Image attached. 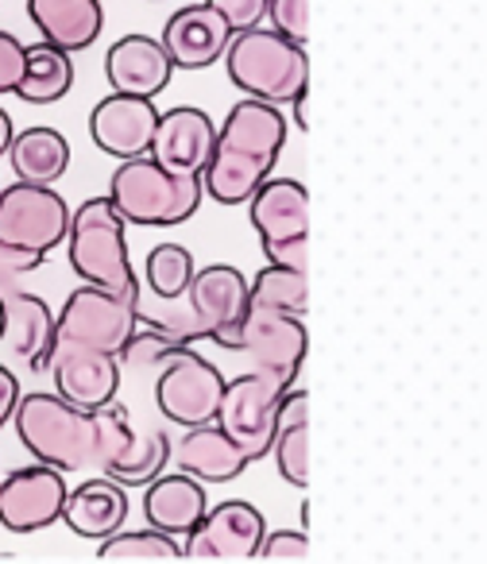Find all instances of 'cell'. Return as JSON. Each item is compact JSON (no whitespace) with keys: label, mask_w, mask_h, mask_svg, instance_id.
I'll list each match as a JSON object with an SVG mask.
<instances>
[{"label":"cell","mask_w":487,"mask_h":564,"mask_svg":"<svg viewBox=\"0 0 487 564\" xmlns=\"http://www.w3.org/2000/svg\"><path fill=\"white\" fill-rule=\"evenodd\" d=\"M286 143V117L279 105L244 97L217 128L213 155L202 171L205 197L220 205H248V197L271 178Z\"/></svg>","instance_id":"1"},{"label":"cell","mask_w":487,"mask_h":564,"mask_svg":"<svg viewBox=\"0 0 487 564\" xmlns=\"http://www.w3.org/2000/svg\"><path fill=\"white\" fill-rule=\"evenodd\" d=\"M248 310V279L240 274V267L228 263H209L197 267L190 286L178 299L148 302L140 291L136 299V322L151 333H163L182 345L194 340H213V345L228 348L240 329V317Z\"/></svg>","instance_id":"2"},{"label":"cell","mask_w":487,"mask_h":564,"mask_svg":"<svg viewBox=\"0 0 487 564\" xmlns=\"http://www.w3.org/2000/svg\"><path fill=\"white\" fill-rule=\"evenodd\" d=\"M120 364L132 368H159L155 376V406L166 422L194 430V425L217 422L220 394H225V376L194 352V345H182L163 333H136L128 348L120 352Z\"/></svg>","instance_id":"3"},{"label":"cell","mask_w":487,"mask_h":564,"mask_svg":"<svg viewBox=\"0 0 487 564\" xmlns=\"http://www.w3.org/2000/svg\"><path fill=\"white\" fill-rule=\"evenodd\" d=\"M112 209L125 217V225L140 228H174L190 220L205 202L202 174H174L159 166L151 155L125 159L112 171L109 194Z\"/></svg>","instance_id":"4"},{"label":"cell","mask_w":487,"mask_h":564,"mask_svg":"<svg viewBox=\"0 0 487 564\" xmlns=\"http://www.w3.org/2000/svg\"><path fill=\"white\" fill-rule=\"evenodd\" d=\"M66 256L82 282L101 286L120 299H140V279L128 259L125 240V217L112 209L109 197H86L78 209L71 213V228H66Z\"/></svg>","instance_id":"5"},{"label":"cell","mask_w":487,"mask_h":564,"mask_svg":"<svg viewBox=\"0 0 487 564\" xmlns=\"http://www.w3.org/2000/svg\"><path fill=\"white\" fill-rule=\"evenodd\" d=\"M71 205L51 186L17 182L0 186V267L28 274L47 263V256L66 240Z\"/></svg>","instance_id":"6"},{"label":"cell","mask_w":487,"mask_h":564,"mask_svg":"<svg viewBox=\"0 0 487 564\" xmlns=\"http://www.w3.org/2000/svg\"><path fill=\"white\" fill-rule=\"evenodd\" d=\"M17 437L35 464L66 471H94L97 460V410H78L58 394H24L17 402Z\"/></svg>","instance_id":"7"},{"label":"cell","mask_w":487,"mask_h":564,"mask_svg":"<svg viewBox=\"0 0 487 564\" xmlns=\"http://www.w3.org/2000/svg\"><path fill=\"white\" fill-rule=\"evenodd\" d=\"M228 82L240 94L268 105H291L310 89V58L302 43H291L286 35L271 28H248L236 32L225 47Z\"/></svg>","instance_id":"8"},{"label":"cell","mask_w":487,"mask_h":564,"mask_svg":"<svg viewBox=\"0 0 487 564\" xmlns=\"http://www.w3.org/2000/svg\"><path fill=\"white\" fill-rule=\"evenodd\" d=\"M248 217L260 232L268 263L306 271L310 259V194L299 178H268L248 197Z\"/></svg>","instance_id":"9"},{"label":"cell","mask_w":487,"mask_h":564,"mask_svg":"<svg viewBox=\"0 0 487 564\" xmlns=\"http://www.w3.org/2000/svg\"><path fill=\"white\" fill-rule=\"evenodd\" d=\"M136 299H120L101 286H78L63 302V314L55 317V345L94 348L120 360L128 340L136 337Z\"/></svg>","instance_id":"10"},{"label":"cell","mask_w":487,"mask_h":564,"mask_svg":"<svg viewBox=\"0 0 487 564\" xmlns=\"http://www.w3.org/2000/svg\"><path fill=\"white\" fill-rule=\"evenodd\" d=\"M286 391H291V383L271 376V371H244L232 383H225L217 425L244 448L248 460H263L271 453L279 402H283Z\"/></svg>","instance_id":"11"},{"label":"cell","mask_w":487,"mask_h":564,"mask_svg":"<svg viewBox=\"0 0 487 564\" xmlns=\"http://www.w3.org/2000/svg\"><path fill=\"white\" fill-rule=\"evenodd\" d=\"M306 325L302 317L279 314V310L248 306L240 317V329H236L228 352H240L244 360H252V371H271V376L294 383L299 368L306 360Z\"/></svg>","instance_id":"12"},{"label":"cell","mask_w":487,"mask_h":564,"mask_svg":"<svg viewBox=\"0 0 487 564\" xmlns=\"http://www.w3.org/2000/svg\"><path fill=\"white\" fill-rule=\"evenodd\" d=\"M268 538V518L248 499H225L205 510V518L186 533L182 556H217V561H252Z\"/></svg>","instance_id":"13"},{"label":"cell","mask_w":487,"mask_h":564,"mask_svg":"<svg viewBox=\"0 0 487 564\" xmlns=\"http://www.w3.org/2000/svg\"><path fill=\"white\" fill-rule=\"evenodd\" d=\"M71 495L63 471L51 464L12 468L0 479V525L9 533H40L63 518V502Z\"/></svg>","instance_id":"14"},{"label":"cell","mask_w":487,"mask_h":564,"mask_svg":"<svg viewBox=\"0 0 487 564\" xmlns=\"http://www.w3.org/2000/svg\"><path fill=\"white\" fill-rule=\"evenodd\" d=\"M0 340H9L12 352L28 360L35 376H43L55 348V314L43 299L20 286V274L0 267Z\"/></svg>","instance_id":"15"},{"label":"cell","mask_w":487,"mask_h":564,"mask_svg":"<svg viewBox=\"0 0 487 564\" xmlns=\"http://www.w3.org/2000/svg\"><path fill=\"white\" fill-rule=\"evenodd\" d=\"M47 371L55 376V394L66 399L78 410H101L117 402L120 391V360L109 352H94V348H71L55 345L51 348Z\"/></svg>","instance_id":"16"},{"label":"cell","mask_w":487,"mask_h":564,"mask_svg":"<svg viewBox=\"0 0 487 564\" xmlns=\"http://www.w3.org/2000/svg\"><path fill=\"white\" fill-rule=\"evenodd\" d=\"M155 124H159V109L148 97L109 94L89 112V135H94L97 151L120 159V163L148 155Z\"/></svg>","instance_id":"17"},{"label":"cell","mask_w":487,"mask_h":564,"mask_svg":"<svg viewBox=\"0 0 487 564\" xmlns=\"http://www.w3.org/2000/svg\"><path fill=\"white\" fill-rule=\"evenodd\" d=\"M213 140H217V124L209 120V112L178 105V109L159 112L148 155L174 174H202L213 155Z\"/></svg>","instance_id":"18"},{"label":"cell","mask_w":487,"mask_h":564,"mask_svg":"<svg viewBox=\"0 0 487 564\" xmlns=\"http://www.w3.org/2000/svg\"><path fill=\"white\" fill-rule=\"evenodd\" d=\"M228 40H232V28L209 4H186V9H178L166 20L163 35H159L174 70H205V66L220 63Z\"/></svg>","instance_id":"19"},{"label":"cell","mask_w":487,"mask_h":564,"mask_svg":"<svg viewBox=\"0 0 487 564\" xmlns=\"http://www.w3.org/2000/svg\"><path fill=\"white\" fill-rule=\"evenodd\" d=\"M105 78L112 94L128 97H159L174 78V63L163 51V43L151 35H125L105 55Z\"/></svg>","instance_id":"20"},{"label":"cell","mask_w":487,"mask_h":564,"mask_svg":"<svg viewBox=\"0 0 487 564\" xmlns=\"http://www.w3.org/2000/svg\"><path fill=\"white\" fill-rule=\"evenodd\" d=\"M171 460L182 476L197 479V484H232L252 464L217 422L194 425L178 441H171Z\"/></svg>","instance_id":"21"},{"label":"cell","mask_w":487,"mask_h":564,"mask_svg":"<svg viewBox=\"0 0 487 564\" xmlns=\"http://www.w3.org/2000/svg\"><path fill=\"white\" fill-rule=\"evenodd\" d=\"M63 522L86 541L112 538V533H120L128 522V487H120L117 479H109V476L86 479V484H78L66 495Z\"/></svg>","instance_id":"22"},{"label":"cell","mask_w":487,"mask_h":564,"mask_svg":"<svg viewBox=\"0 0 487 564\" xmlns=\"http://www.w3.org/2000/svg\"><path fill=\"white\" fill-rule=\"evenodd\" d=\"M28 20L40 28L43 43L78 55L101 40L105 9L101 0H28Z\"/></svg>","instance_id":"23"},{"label":"cell","mask_w":487,"mask_h":564,"mask_svg":"<svg viewBox=\"0 0 487 564\" xmlns=\"http://www.w3.org/2000/svg\"><path fill=\"white\" fill-rule=\"evenodd\" d=\"M209 502H205V484L190 476H159L143 491V518L151 530L171 533V538H186L197 522L205 518Z\"/></svg>","instance_id":"24"},{"label":"cell","mask_w":487,"mask_h":564,"mask_svg":"<svg viewBox=\"0 0 487 564\" xmlns=\"http://www.w3.org/2000/svg\"><path fill=\"white\" fill-rule=\"evenodd\" d=\"M271 453H275L279 476L291 487L310 484V394L306 391H286L279 402L275 417V437H271Z\"/></svg>","instance_id":"25"},{"label":"cell","mask_w":487,"mask_h":564,"mask_svg":"<svg viewBox=\"0 0 487 564\" xmlns=\"http://www.w3.org/2000/svg\"><path fill=\"white\" fill-rule=\"evenodd\" d=\"M4 155L12 159V171H17L20 182L51 186V182L63 178L66 166H71V143H66V135L58 132V128L35 124L12 135Z\"/></svg>","instance_id":"26"},{"label":"cell","mask_w":487,"mask_h":564,"mask_svg":"<svg viewBox=\"0 0 487 564\" xmlns=\"http://www.w3.org/2000/svg\"><path fill=\"white\" fill-rule=\"evenodd\" d=\"M74 86V55L51 47V43H32L24 47V78L17 86V97L28 105H55L71 94Z\"/></svg>","instance_id":"27"},{"label":"cell","mask_w":487,"mask_h":564,"mask_svg":"<svg viewBox=\"0 0 487 564\" xmlns=\"http://www.w3.org/2000/svg\"><path fill=\"white\" fill-rule=\"evenodd\" d=\"M248 306L279 310V314H291V317H306V306H310L306 271L268 263L252 282H248Z\"/></svg>","instance_id":"28"},{"label":"cell","mask_w":487,"mask_h":564,"mask_svg":"<svg viewBox=\"0 0 487 564\" xmlns=\"http://www.w3.org/2000/svg\"><path fill=\"white\" fill-rule=\"evenodd\" d=\"M166 460H171V437L159 425H143V430H136L132 448L109 471V479H117L120 487H148L151 479L166 471Z\"/></svg>","instance_id":"29"},{"label":"cell","mask_w":487,"mask_h":564,"mask_svg":"<svg viewBox=\"0 0 487 564\" xmlns=\"http://www.w3.org/2000/svg\"><path fill=\"white\" fill-rule=\"evenodd\" d=\"M194 271H197V263H194V256H190V248H182V243H155V248L148 251V259H143V286H148L155 299L171 302L186 291Z\"/></svg>","instance_id":"30"},{"label":"cell","mask_w":487,"mask_h":564,"mask_svg":"<svg viewBox=\"0 0 487 564\" xmlns=\"http://www.w3.org/2000/svg\"><path fill=\"white\" fill-rule=\"evenodd\" d=\"M97 556H109V561H132V556H140V561H174V556H182V545L178 538H171V533H159V530H120L112 533V538L97 541Z\"/></svg>","instance_id":"31"},{"label":"cell","mask_w":487,"mask_h":564,"mask_svg":"<svg viewBox=\"0 0 487 564\" xmlns=\"http://www.w3.org/2000/svg\"><path fill=\"white\" fill-rule=\"evenodd\" d=\"M132 441H136V425H132L128 406L109 402V406L97 410V460H94L97 476H109V471L125 460V453L132 448Z\"/></svg>","instance_id":"32"},{"label":"cell","mask_w":487,"mask_h":564,"mask_svg":"<svg viewBox=\"0 0 487 564\" xmlns=\"http://www.w3.org/2000/svg\"><path fill=\"white\" fill-rule=\"evenodd\" d=\"M271 32L286 35L291 43L306 47L310 40V0H268Z\"/></svg>","instance_id":"33"},{"label":"cell","mask_w":487,"mask_h":564,"mask_svg":"<svg viewBox=\"0 0 487 564\" xmlns=\"http://www.w3.org/2000/svg\"><path fill=\"white\" fill-rule=\"evenodd\" d=\"M220 20L236 32H248V28H260L268 20V0H205Z\"/></svg>","instance_id":"34"},{"label":"cell","mask_w":487,"mask_h":564,"mask_svg":"<svg viewBox=\"0 0 487 564\" xmlns=\"http://www.w3.org/2000/svg\"><path fill=\"white\" fill-rule=\"evenodd\" d=\"M24 78V43L12 32H0V94H17Z\"/></svg>","instance_id":"35"},{"label":"cell","mask_w":487,"mask_h":564,"mask_svg":"<svg viewBox=\"0 0 487 564\" xmlns=\"http://www.w3.org/2000/svg\"><path fill=\"white\" fill-rule=\"evenodd\" d=\"M306 549H310L306 530H275L263 538L260 556H268V561H299V556H306Z\"/></svg>","instance_id":"36"},{"label":"cell","mask_w":487,"mask_h":564,"mask_svg":"<svg viewBox=\"0 0 487 564\" xmlns=\"http://www.w3.org/2000/svg\"><path fill=\"white\" fill-rule=\"evenodd\" d=\"M17 402H20V379L12 376L4 364H0V430L12 422V414H17Z\"/></svg>","instance_id":"37"},{"label":"cell","mask_w":487,"mask_h":564,"mask_svg":"<svg viewBox=\"0 0 487 564\" xmlns=\"http://www.w3.org/2000/svg\"><path fill=\"white\" fill-rule=\"evenodd\" d=\"M291 117H294V128H299V132H310V117H306V94H302V97H294V101H291Z\"/></svg>","instance_id":"38"},{"label":"cell","mask_w":487,"mask_h":564,"mask_svg":"<svg viewBox=\"0 0 487 564\" xmlns=\"http://www.w3.org/2000/svg\"><path fill=\"white\" fill-rule=\"evenodd\" d=\"M12 117L4 109H0V155H4V151H9V143H12Z\"/></svg>","instance_id":"39"}]
</instances>
